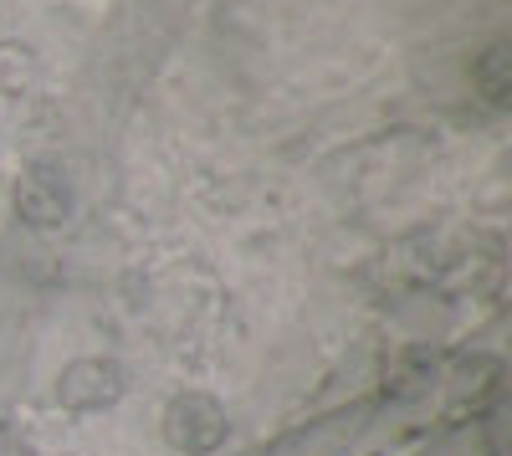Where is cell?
Segmentation results:
<instances>
[{"mask_svg": "<svg viewBox=\"0 0 512 456\" xmlns=\"http://www.w3.org/2000/svg\"><path fill=\"white\" fill-rule=\"evenodd\" d=\"M16 211L31 226H62L72 216V185L57 164H31L16 185Z\"/></svg>", "mask_w": 512, "mask_h": 456, "instance_id": "1", "label": "cell"}, {"mask_svg": "<svg viewBox=\"0 0 512 456\" xmlns=\"http://www.w3.org/2000/svg\"><path fill=\"white\" fill-rule=\"evenodd\" d=\"M118 390H123L118 364H108V359H82L62 375V400H72V405H103Z\"/></svg>", "mask_w": 512, "mask_h": 456, "instance_id": "2", "label": "cell"}, {"mask_svg": "<svg viewBox=\"0 0 512 456\" xmlns=\"http://www.w3.org/2000/svg\"><path fill=\"white\" fill-rule=\"evenodd\" d=\"M507 47H502V41H497V47H487L477 62H472V82H477V88H482V98L487 103H507V93H512V72H507Z\"/></svg>", "mask_w": 512, "mask_h": 456, "instance_id": "3", "label": "cell"}]
</instances>
